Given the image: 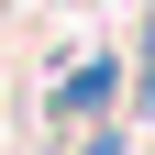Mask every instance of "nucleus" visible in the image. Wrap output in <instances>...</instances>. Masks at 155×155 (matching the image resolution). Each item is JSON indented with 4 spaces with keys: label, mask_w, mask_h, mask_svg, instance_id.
Masks as SVG:
<instances>
[{
    "label": "nucleus",
    "mask_w": 155,
    "mask_h": 155,
    "mask_svg": "<svg viewBox=\"0 0 155 155\" xmlns=\"http://www.w3.org/2000/svg\"><path fill=\"white\" fill-rule=\"evenodd\" d=\"M100 100H111V67H78L67 89H55V111H100Z\"/></svg>",
    "instance_id": "f257e3e1"
}]
</instances>
